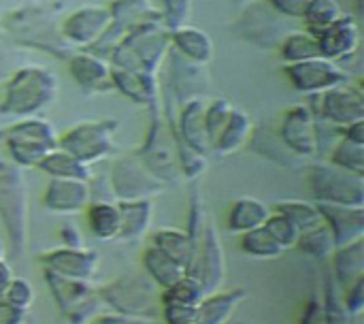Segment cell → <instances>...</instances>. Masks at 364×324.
I'll return each mask as SVG.
<instances>
[{
	"mask_svg": "<svg viewBox=\"0 0 364 324\" xmlns=\"http://www.w3.org/2000/svg\"><path fill=\"white\" fill-rule=\"evenodd\" d=\"M55 94V79L43 68H21L9 83L4 100L0 105L2 113L30 115L45 107Z\"/></svg>",
	"mask_w": 364,
	"mask_h": 324,
	"instance_id": "cell-1",
	"label": "cell"
},
{
	"mask_svg": "<svg viewBox=\"0 0 364 324\" xmlns=\"http://www.w3.org/2000/svg\"><path fill=\"white\" fill-rule=\"evenodd\" d=\"M55 132L47 122L28 120L9 130V150L19 164H41V160L55 150Z\"/></svg>",
	"mask_w": 364,
	"mask_h": 324,
	"instance_id": "cell-2",
	"label": "cell"
},
{
	"mask_svg": "<svg viewBox=\"0 0 364 324\" xmlns=\"http://www.w3.org/2000/svg\"><path fill=\"white\" fill-rule=\"evenodd\" d=\"M111 132H113V124L109 122L79 124L62 137V147L64 152L87 164L90 160H96L113 150Z\"/></svg>",
	"mask_w": 364,
	"mask_h": 324,
	"instance_id": "cell-3",
	"label": "cell"
},
{
	"mask_svg": "<svg viewBox=\"0 0 364 324\" xmlns=\"http://www.w3.org/2000/svg\"><path fill=\"white\" fill-rule=\"evenodd\" d=\"M314 190L335 205H363V175L354 179L350 173L320 167L314 171Z\"/></svg>",
	"mask_w": 364,
	"mask_h": 324,
	"instance_id": "cell-4",
	"label": "cell"
},
{
	"mask_svg": "<svg viewBox=\"0 0 364 324\" xmlns=\"http://www.w3.org/2000/svg\"><path fill=\"white\" fill-rule=\"evenodd\" d=\"M290 81L303 92H322L346 81L343 73L326 58H311L303 62H292L286 66Z\"/></svg>",
	"mask_w": 364,
	"mask_h": 324,
	"instance_id": "cell-5",
	"label": "cell"
},
{
	"mask_svg": "<svg viewBox=\"0 0 364 324\" xmlns=\"http://www.w3.org/2000/svg\"><path fill=\"white\" fill-rule=\"evenodd\" d=\"M282 139L286 147H290L296 154H314L318 150V124L314 113L305 107L290 109L284 117Z\"/></svg>",
	"mask_w": 364,
	"mask_h": 324,
	"instance_id": "cell-6",
	"label": "cell"
},
{
	"mask_svg": "<svg viewBox=\"0 0 364 324\" xmlns=\"http://www.w3.org/2000/svg\"><path fill=\"white\" fill-rule=\"evenodd\" d=\"M358 41H360L358 23L346 15L318 36L322 58H326V60H343V58L352 56L354 49L358 47Z\"/></svg>",
	"mask_w": 364,
	"mask_h": 324,
	"instance_id": "cell-7",
	"label": "cell"
},
{
	"mask_svg": "<svg viewBox=\"0 0 364 324\" xmlns=\"http://www.w3.org/2000/svg\"><path fill=\"white\" fill-rule=\"evenodd\" d=\"M324 115L341 126H350L354 122H363L364 100L360 90L352 88H331L324 96Z\"/></svg>",
	"mask_w": 364,
	"mask_h": 324,
	"instance_id": "cell-8",
	"label": "cell"
},
{
	"mask_svg": "<svg viewBox=\"0 0 364 324\" xmlns=\"http://www.w3.org/2000/svg\"><path fill=\"white\" fill-rule=\"evenodd\" d=\"M111 11L109 9H83L73 13L64 23V34L77 43V45H90L94 43L111 23Z\"/></svg>",
	"mask_w": 364,
	"mask_h": 324,
	"instance_id": "cell-9",
	"label": "cell"
},
{
	"mask_svg": "<svg viewBox=\"0 0 364 324\" xmlns=\"http://www.w3.org/2000/svg\"><path fill=\"white\" fill-rule=\"evenodd\" d=\"M19 173L0 164V209L6 224L13 229V235L21 233L23 220V186Z\"/></svg>",
	"mask_w": 364,
	"mask_h": 324,
	"instance_id": "cell-10",
	"label": "cell"
},
{
	"mask_svg": "<svg viewBox=\"0 0 364 324\" xmlns=\"http://www.w3.org/2000/svg\"><path fill=\"white\" fill-rule=\"evenodd\" d=\"M47 205L53 209H62V211H70V209H79L83 207V203L87 201V186L81 179H66V177H58L51 182L47 197H45Z\"/></svg>",
	"mask_w": 364,
	"mask_h": 324,
	"instance_id": "cell-11",
	"label": "cell"
},
{
	"mask_svg": "<svg viewBox=\"0 0 364 324\" xmlns=\"http://www.w3.org/2000/svg\"><path fill=\"white\" fill-rule=\"evenodd\" d=\"M324 216L328 218L337 244L352 241V237H360L363 233V209H343V205H322Z\"/></svg>",
	"mask_w": 364,
	"mask_h": 324,
	"instance_id": "cell-12",
	"label": "cell"
},
{
	"mask_svg": "<svg viewBox=\"0 0 364 324\" xmlns=\"http://www.w3.org/2000/svg\"><path fill=\"white\" fill-rule=\"evenodd\" d=\"M181 135H183V141L196 152H205L207 145H211L207 126H205V109L200 100L190 103L186 111L181 113Z\"/></svg>",
	"mask_w": 364,
	"mask_h": 324,
	"instance_id": "cell-13",
	"label": "cell"
},
{
	"mask_svg": "<svg viewBox=\"0 0 364 324\" xmlns=\"http://www.w3.org/2000/svg\"><path fill=\"white\" fill-rule=\"evenodd\" d=\"M70 70L75 75V79L85 85V88H100L102 83H107L111 79V68L107 62H102L100 58L94 56H75L70 60Z\"/></svg>",
	"mask_w": 364,
	"mask_h": 324,
	"instance_id": "cell-14",
	"label": "cell"
},
{
	"mask_svg": "<svg viewBox=\"0 0 364 324\" xmlns=\"http://www.w3.org/2000/svg\"><path fill=\"white\" fill-rule=\"evenodd\" d=\"M113 177H117V179H130V184L126 182V184L115 186V190H117V194L122 199H139L141 194H147L149 188H154V182L145 179V171L134 160H122L115 167Z\"/></svg>",
	"mask_w": 364,
	"mask_h": 324,
	"instance_id": "cell-15",
	"label": "cell"
},
{
	"mask_svg": "<svg viewBox=\"0 0 364 324\" xmlns=\"http://www.w3.org/2000/svg\"><path fill=\"white\" fill-rule=\"evenodd\" d=\"M305 23L309 26L314 36H320L324 30H328L337 19L343 17L341 6L335 0H309L303 15Z\"/></svg>",
	"mask_w": 364,
	"mask_h": 324,
	"instance_id": "cell-16",
	"label": "cell"
},
{
	"mask_svg": "<svg viewBox=\"0 0 364 324\" xmlns=\"http://www.w3.org/2000/svg\"><path fill=\"white\" fill-rule=\"evenodd\" d=\"M41 167L45 171H49L51 175L55 177H66V179H81L85 182L90 177V171H87V164L77 160L75 156H70L68 152H49L43 160H41Z\"/></svg>",
	"mask_w": 364,
	"mask_h": 324,
	"instance_id": "cell-17",
	"label": "cell"
},
{
	"mask_svg": "<svg viewBox=\"0 0 364 324\" xmlns=\"http://www.w3.org/2000/svg\"><path fill=\"white\" fill-rule=\"evenodd\" d=\"M250 128H252V122H250V115H245L243 111H230V117L226 122V126L222 128L218 141H215V147L220 152H235L237 147H241L250 135Z\"/></svg>",
	"mask_w": 364,
	"mask_h": 324,
	"instance_id": "cell-18",
	"label": "cell"
},
{
	"mask_svg": "<svg viewBox=\"0 0 364 324\" xmlns=\"http://www.w3.org/2000/svg\"><path fill=\"white\" fill-rule=\"evenodd\" d=\"M175 45L194 62H207L213 53L211 38L196 28H179L175 34Z\"/></svg>",
	"mask_w": 364,
	"mask_h": 324,
	"instance_id": "cell-19",
	"label": "cell"
},
{
	"mask_svg": "<svg viewBox=\"0 0 364 324\" xmlns=\"http://www.w3.org/2000/svg\"><path fill=\"white\" fill-rule=\"evenodd\" d=\"M269 220V209L254 201V199H243L235 205L232 216H230V226L235 231H254L262 226Z\"/></svg>",
	"mask_w": 364,
	"mask_h": 324,
	"instance_id": "cell-20",
	"label": "cell"
},
{
	"mask_svg": "<svg viewBox=\"0 0 364 324\" xmlns=\"http://www.w3.org/2000/svg\"><path fill=\"white\" fill-rule=\"evenodd\" d=\"M282 56L290 64L311 60V58H322L318 36H314V34H290L282 45Z\"/></svg>",
	"mask_w": 364,
	"mask_h": 324,
	"instance_id": "cell-21",
	"label": "cell"
},
{
	"mask_svg": "<svg viewBox=\"0 0 364 324\" xmlns=\"http://www.w3.org/2000/svg\"><path fill=\"white\" fill-rule=\"evenodd\" d=\"M90 224L94 229V233L98 237H113L119 226H122V218H119V211L107 203H100L96 207H92L90 211Z\"/></svg>",
	"mask_w": 364,
	"mask_h": 324,
	"instance_id": "cell-22",
	"label": "cell"
},
{
	"mask_svg": "<svg viewBox=\"0 0 364 324\" xmlns=\"http://www.w3.org/2000/svg\"><path fill=\"white\" fill-rule=\"evenodd\" d=\"M113 79L115 83L132 98L136 100H147L149 96H154V88L147 85V75H141V73H134V70H115L113 73Z\"/></svg>",
	"mask_w": 364,
	"mask_h": 324,
	"instance_id": "cell-23",
	"label": "cell"
},
{
	"mask_svg": "<svg viewBox=\"0 0 364 324\" xmlns=\"http://www.w3.org/2000/svg\"><path fill=\"white\" fill-rule=\"evenodd\" d=\"M333 162L343 167L346 171H356L358 175H363L364 169V143H358V141H352V139H346L335 156H333Z\"/></svg>",
	"mask_w": 364,
	"mask_h": 324,
	"instance_id": "cell-24",
	"label": "cell"
},
{
	"mask_svg": "<svg viewBox=\"0 0 364 324\" xmlns=\"http://www.w3.org/2000/svg\"><path fill=\"white\" fill-rule=\"evenodd\" d=\"M149 205L145 203H130L126 205L122 211H119V218H122V226L119 231H124L126 235H136L141 233L147 222H149Z\"/></svg>",
	"mask_w": 364,
	"mask_h": 324,
	"instance_id": "cell-25",
	"label": "cell"
},
{
	"mask_svg": "<svg viewBox=\"0 0 364 324\" xmlns=\"http://www.w3.org/2000/svg\"><path fill=\"white\" fill-rule=\"evenodd\" d=\"M245 250L252 254H260V256H275L282 252V246L271 237V233L267 229H254L247 233L245 241H243Z\"/></svg>",
	"mask_w": 364,
	"mask_h": 324,
	"instance_id": "cell-26",
	"label": "cell"
},
{
	"mask_svg": "<svg viewBox=\"0 0 364 324\" xmlns=\"http://www.w3.org/2000/svg\"><path fill=\"white\" fill-rule=\"evenodd\" d=\"M156 241L160 246V250L173 258L175 263H186L188 254H190V244H188V237L179 235V233H173V231H164V233H158L156 235Z\"/></svg>",
	"mask_w": 364,
	"mask_h": 324,
	"instance_id": "cell-27",
	"label": "cell"
},
{
	"mask_svg": "<svg viewBox=\"0 0 364 324\" xmlns=\"http://www.w3.org/2000/svg\"><path fill=\"white\" fill-rule=\"evenodd\" d=\"M230 111H232V107L226 100H218L205 111V126H207V135H209L211 145H215L222 128L226 126V122L230 117Z\"/></svg>",
	"mask_w": 364,
	"mask_h": 324,
	"instance_id": "cell-28",
	"label": "cell"
},
{
	"mask_svg": "<svg viewBox=\"0 0 364 324\" xmlns=\"http://www.w3.org/2000/svg\"><path fill=\"white\" fill-rule=\"evenodd\" d=\"M279 209L299 231H309V226H314L320 218V214L305 203H284L279 205Z\"/></svg>",
	"mask_w": 364,
	"mask_h": 324,
	"instance_id": "cell-29",
	"label": "cell"
},
{
	"mask_svg": "<svg viewBox=\"0 0 364 324\" xmlns=\"http://www.w3.org/2000/svg\"><path fill=\"white\" fill-rule=\"evenodd\" d=\"M267 231L271 233V237L284 248V246H292L299 241L301 237V231L286 218V216H277V218H271L267 220Z\"/></svg>",
	"mask_w": 364,
	"mask_h": 324,
	"instance_id": "cell-30",
	"label": "cell"
},
{
	"mask_svg": "<svg viewBox=\"0 0 364 324\" xmlns=\"http://www.w3.org/2000/svg\"><path fill=\"white\" fill-rule=\"evenodd\" d=\"M328 231L331 229H326V226H322L318 231H305V235L299 237V244L303 246V250H309L314 254H326L335 244V237Z\"/></svg>",
	"mask_w": 364,
	"mask_h": 324,
	"instance_id": "cell-31",
	"label": "cell"
},
{
	"mask_svg": "<svg viewBox=\"0 0 364 324\" xmlns=\"http://www.w3.org/2000/svg\"><path fill=\"white\" fill-rule=\"evenodd\" d=\"M190 2L188 0H168V21L171 28H181L186 15H188Z\"/></svg>",
	"mask_w": 364,
	"mask_h": 324,
	"instance_id": "cell-32",
	"label": "cell"
},
{
	"mask_svg": "<svg viewBox=\"0 0 364 324\" xmlns=\"http://www.w3.org/2000/svg\"><path fill=\"white\" fill-rule=\"evenodd\" d=\"M307 2L309 0H271L273 9H277L282 15H290V17H301Z\"/></svg>",
	"mask_w": 364,
	"mask_h": 324,
	"instance_id": "cell-33",
	"label": "cell"
},
{
	"mask_svg": "<svg viewBox=\"0 0 364 324\" xmlns=\"http://www.w3.org/2000/svg\"><path fill=\"white\" fill-rule=\"evenodd\" d=\"M348 139L364 143V122H354L348 126Z\"/></svg>",
	"mask_w": 364,
	"mask_h": 324,
	"instance_id": "cell-34",
	"label": "cell"
},
{
	"mask_svg": "<svg viewBox=\"0 0 364 324\" xmlns=\"http://www.w3.org/2000/svg\"><path fill=\"white\" fill-rule=\"evenodd\" d=\"M6 284H9V271H6V267L0 263V291H2Z\"/></svg>",
	"mask_w": 364,
	"mask_h": 324,
	"instance_id": "cell-35",
	"label": "cell"
}]
</instances>
